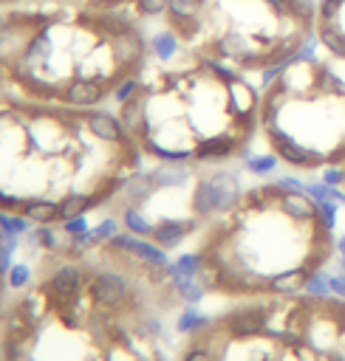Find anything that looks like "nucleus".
I'll return each mask as SVG.
<instances>
[{
  "label": "nucleus",
  "mask_w": 345,
  "mask_h": 361,
  "mask_svg": "<svg viewBox=\"0 0 345 361\" xmlns=\"http://www.w3.org/2000/svg\"><path fill=\"white\" fill-rule=\"evenodd\" d=\"M337 186H340V192H342V198H345V164L337 170Z\"/></svg>",
  "instance_id": "obj_10"
},
{
  "label": "nucleus",
  "mask_w": 345,
  "mask_h": 361,
  "mask_svg": "<svg viewBox=\"0 0 345 361\" xmlns=\"http://www.w3.org/2000/svg\"><path fill=\"white\" fill-rule=\"evenodd\" d=\"M147 65L117 99L125 130L156 164L218 166L258 136L261 90L243 74L184 54Z\"/></svg>",
  "instance_id": "obj_3"
},
{
  "label": "nucleus",
  "mask_w": 345,
  "mask_h": 361,
  "mask_svg": "<svg viewBox=\"0 0 345 361\" xmlns=\"http://www.w3.org/2000/svg\"><path fill=\"white\" fill-rule=\"evenodd\" d=\"M9 282H12V288H23V285L29 282V269H26V266H14Z\"/></svg>",
  "instance_id": "obj_9"
},
{
  "label": "nucleus",
  "mask_w": 345,
  "mask_h": 361,
  "mask_svg": "<svg viewBox=\"0 0 345 361\" xmlns=\"http://www.w3.org/2000/svg\"><path fill=\"white\" fill-rule=\"evenodd\" d=\"M314 42L345 60V0H314Z\"/></svg>",
  "instance_id": "obj_7"
},
{
  "label": "nucleus",
  "mask_w": 345,
  "mask_h": 361,
  "mask_svg": "<svg viewBox=\"0 0 345 361\" xmlns=\"http://www.w3.org/2000/svg\"><path fill=\"white\" fill-rule=\"evenodd\" d=\"M158 23L176 51L269 77L314 40V0H167Z\"/></svg>",
  "instance_id": "obj_5"
},
{
  "label": "nucleus",
  "mask_w": 345,
  "mask_h": 361,
  "mask_svg": "<svg viewBox=\"0 0 345 361\" xmlns=\"http://www.w3.org/2000/svg\"><path fill=\"white\" fill-rule=\"evenodd\" d=\"M334 257L329 206L294 181H263L204 223L181 266L198 294L249 302L311 291Z\"/></svg>",
  "instance_id": "obj_1"
},
{
  "label": "nucleus",
  "mask_w": 345,
  "mask_h": 361,
  "mask_svg": "<svg viewBox=\"0 0 345 361\" xmlns=\"http://www.w3.org/2000/svg\"><path fill=\"white\" fill-rule=\"evenodd\" d=\"M258 136L294 173H331L345 164V60L317 45L263 77Z\"/></svg>",
  "instance_id": "obj_6"
},
{
  "label": "nucleus",
  "mask_w": 345,
  "mask_h": 361,
  "mask_svg": "<svg viewBox=\"0 0 345 361\" xmlns=\"http://www.w3.org/2000/svg\"><path fill=\"white\" fill-rule=\"evenodd\" d=\"M23 3H62V0H0V9L3 6H23ZM68 3H99V6L133 12L142 20H158V14H162L167 6V0H68Z\"/></svg>",
  "instance_id": "obj_8"
},
{
  "label": "nucleus",
  "mask_w": 345,
  "mask_h": 361,
  "mask_svg": "<svg viewBox=\"0 0 345 361\" xmlns=\"http://www.w3.org/2000/svg\"><path fill=\"white\" fill-rule=\"evenodd\" d=\"M147 20L99 3L0 9V90L62 108H102L150 65Z\"/></svg>",
  "instance_id": "obj_2"
},
{
  "label": "nucleus",
  "mask_w": 345,
  "mask_h": 361,
  "mask_svg": "<svg viewBox=\"0 0 345 361\" xmlns=\"http://www.w3.org/2000/svg\"><path fill=\"white\" fill-rule=\"evenodd\" d=\"M178 361H345V294L303 291L181 316Z\"/></svg>",
  "instance_id": "obj_4"
}]
</instances>
